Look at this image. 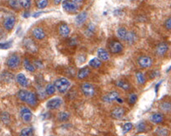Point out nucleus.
<instances>
[{"mask_svg": "<svg viewBox=\"0 0 171 136\" xmlns=\"http://www.w3.org/2000/svg\"><path fill=\"white\" fill-rule=\"evenodd\" d=\"M132 127H133V125L130 122H128V123H126L125 124H124L123 127V134H126L128 132H129L132 129Z\"/></svg>", "mask_w": 171, "mask_h": 136, "instance_id": "e433bc0d", "label": "nucleus"}, {"mask_svg": "<svg viewBox=\"0 0 171 136\" xmlns=\"http://www.w3.org/2000/svg\"><path fill=\"white\" fill-rule=\"evenodd\" d=\"M165 27L168 30H171V17L169 18L165 22Z\"/></svg>", "mask_w": 171, "mask_h": 136, "instance_id": "79ce46f5", "label": "nucleus"}, {"mask_svg": "<svg viewBox=\"0 0 171 136\" xmlns=\"http://www.w3.org/2000/svg\"><path fill=\"white\" fill-rule=\"evenodd\" d=\"M32 35L37 39L42 40L45 37V33L41 28H35L32 31Z\"/></svg>", "mask_w": 171, "mask_h": 136, "instance_id": "2eb2a0df", "label": "nucleus"}, {"mask_svg": "<svg viewBox=\"0 0 171 136\" xmlns=\"http://www.w3.org/2000/svg\"><path fill=\"white\" fill-rule=\"evenodd\" d=\"M6 64L9 68L14 69L18 67L20 64V58L17 55H12L10 56Z\"/></svg>", "mask_w": 171, "mask_h": 136, "instance_id": "0eeeda50", "label": "nucleus"}, {"mask_svg": "<svg viewBox=\"0 0 171 136\" xmlns=\"http://www.w3.org/2000/svg\"><path fill=\"white\" fill-rule=\"evenodd\" d=\"M71 1H72V2H74V3H77V4L78 5V4H79V3H82L83 0H71Z\"/></svg>", "mask_w": 171, "mask_h": 136, "instance_id": "a18cd8bd", "label": "nucleus"}, {"mask_svg": "<svg viewBox=\"0 0 171 136\" xmlns=\"http://www.w3.org/2000/svg\"></svg>", "mask_w": 171, "mask_h": 136, "instance_id": "09e8293b", "label": "nucleus"}, {"mask_svg": "<svg viewBox=\"0 0 171 136\" xmlns=\"http://www.w3.org/2000/svg\"></svg>", "mask_w": 171, "mask_h": 136, "instance_id": "8fccbe9b", "label": "nucleus"}, {"mask_svg": "<svg viewBox=\"0 0 171 136\" xmlns=\"http://www.w3.org/2000/svg\"><path fill=\"white\" fill-rule=\"evenodd\" d=\"M136 77H137V81L139 84H140L141 85L145 84L146 80H145V77L142 73H141L140 71L137 72L136 74Z\"/></svg>", "mask_w": 171, "mask_h": 136, "instance_id": "473e14b6", "label": "nucleus"}, {"mask_svg": "<svg viewBox=\"0 0 171 136\" xmlns=\"http://www.w3.org/2000/svg\"><path fill=\"white\" fill-rule=\"evenodd\" d=\"M81 89L83 93L86 96H88V97L92 96L94 95L95 92L94 87L89 83L86 82V83L83 84L81 87Z\"/></svg>", "mask_w": 171, "mask_h": 136, "instance_id": "9d476101", "label": "nucleus"}, {"mask_svg": "<svg viewBox=\"0 0 171 136\" xmlns=\"http://www.w3.org/2000/svg\"><path fill=\"white\" fill-rule=\"evenodd\" d=\"M127 34H128V31L124 27L119 28L117 31V34L118 37L122 40H125Z\"/></svg>", "mask_w": 171, "mask_h": 136, "instance_id": "b1692460", "label": "nucleus"}, {"mask_svg": "<svg viewBox=\"0 0 171 136\" xmlns=\"http://www.w3.org/2000/svg\"><path fill=\"white\" fill-rule=\"evenodd\" d=\"M48 0H37V6L39 9H43L47 6Z\"/></svg>", "mask_w": 171, "mask_h": 136, "instance_id": "f704fd0d", "label": "nucleus"}, {"mask_svg": "<svg viewBox=\"0 0 171 136\" xmlns=\"http://www.w3.org/2000/svg\"><path fill=\"white\" fill-rule=\"evenodd\" d=\"M55 88H56V87L54 85L52 84H49L46 86V87L45 88V92L48 95H53L56 91Z\"/></svg>", "mask_w": 171, "mask_h": 136, "instance_id": "c85d7f7f", "label": "nucleus"}, {"mask_svg": "<svg viewBox=\"0 0 171 136\" xmlns=\"http://www.w3.org/2000/svg\"><path fill=\"white\" fill-rule=\"evenodd\" d=\"M19 5L24 9H28L31 6V0H18Z\"/></svg>", "mask_w": 171, "mask_h": 136, "instance_id": "72a5a7b5", "label": "nucleus"}, {"mask_svg": "<svg viewBox=\"0 0 171 136\" xmlns=\"http://www.w3.org/2000/svg\"><path fill=\"white\" fill-rule=\"evenodd\" d=\"M9 5L14 9H16L19 6V2L17 0H9L8 1Z\"/></svg>", "mask_w": 171, "mask_h": 136, "instance_id": "a19ab883", "label": "nucleus"}, {"mask_svg": "<svg viewBox=\"0 0 171 136\" xmlns=\"http://www.w3.org/2000/svg\"><path fill=\"white\" fill-rule=\"evenodd\" d=\"M14 78V76L12 74L9 72H3L1 74V80L4 81L6 82H10L13 81Z\"/></svg>", "mask_w": 171, "mask_h": 136, "instance_id": "5701e85b", "label": "nucleus"}, {"mask_svg": "<svg viewBox=\"0 0 171 136\" xmlns=\"http://www.w3.org/2000/svg\"><path fill=\"white\" fill-rule=\"evenodd\" d=\"M138 100V96L135 93H132L130 95L129 98H128V102L129 103L131 104H134Z\"/></svg>", "mask_w": 171, "mask_h": 136, "instance_id": "58836bf2", "label": "nucleus"}, {"mask_svg": "<svg viewBox=\"0 0 171 136\" xmlns=\"http://www.w3.org/2000/svg\"><path fill=\"white\" fill-rule=\"evenodd\" d=\"M59 33L62 36H67L70 33V29L68 25L66 24H63L61 25L59 27Z\"/></svg>", "mask_w": 171, "mask_h": 136, "instance_id": "6ab92c4d", "label": "nucleus"}, {"mask_svg": "<svg viewBox=\"0 0 171 136\" xmlns=\"http://www.w3.org/2000/svg\"><path fill=\"white\" fill-rule=\"evenodd\" d=\"M23 65L24 68L29 71H35V68L31 64V63H30V61L27 60V59H25L23 63Z\"/></svg>", "mask_w": 171, "mask_h": 136, "instance_id": "2f4dec72", "label": "nucleus"}, {"mask_svg": "<svg viewBox=\"0 0 171 136\" xmlns=\"http://www.w3.org/2000/svg\"><path fill=\"white\" fill-rule=\"evenodd\" d=\"M160 109L165 112L171 111V103L170 102H163L160 105Z\"/></svg>", "mask_w": 171, "mask_h": 136, "instance_id": "a878e982", "label": "nucleus"}, {"mask_svg": "<svg viewBox=\"0 0 171 136\" xmlns=\"http://www.w3.org/2000/svg\"><path fill=\"white\" fill-rule=\"evenodd\" d=\"M87 17V13L85 12H83L79 13L76 17V23L78 25L82 24L85 23Z\"/></svg>", "mask_w": 171, "mask_h": 136, "instance_id": "aec40b11", "label": "nucleus"}, {"mask_svg": "<svg viewBox=\"0 0 171 136\" xmlns=\"http://www.w3.org/2000/svg\"><path fill=\"white\" fill-rule=\"evenodd\" d=\"M20 117L22 120L25 122H30L32 114L31 111L27 107H23L20 110Z\"/></svg>", "mask_w": 171, "mask_h": 136, "instance_id": "6e6552de", "label": "nucleus"}, {"mask_svg": "<svg viewBox=\"0 0 171 136\" xmlns=\"http://www.w3.org/2000/svg\"><path fill=\"white\" fill-rule=\"evenodd\" d=\"M70 82L66 78H60L54 82V85L60 93L66 92L70 86Z\"/></svg>", "mask_w": 171, "mask_h": 136, "instance_id": "f03ea898", "label": "nucleus"}, {"mask_svg": "<svg viewBox=\"0 0 171 136\" xmlns=\"http://www.w3.org/2000/svg\"><path fill=\"white\" fill-rule=\"evenodd\" d=\"M109 50L112 53H119L123 50V46L118 41H113L109 45Z\"/></svg>", "mask_w": 171, "mask_h": 136, "instance_id": "1a4fd4ad", "label": "nucleus"}, {"mask_svg": "<svg viewBox=\"0 0 171 136\" xmlns=\"http://www.w3.org/2000/svg\"><path fill=\"white\" fill-rule=\"evenodd\" d=\"M23 45L24 47L30 52H35L37 50V46L34 42L29 38H26L23 41Z\"/></svg>", "mask_w": 171, "mask_h": 136, "instance_id": "ddd939ff", "label": "nucleus"}, {"mask_svg": "<svg viewBox=\"0 0 171 136\" xmlns=\"http://www.w3.org/2000/svg\"><path fill=\"white\" fill-rule=\"evenodd\" d=\"M152 59L149 56H142L139 57L138 59V64L139 67L142 68L146 69L150 68L152 66Z\"/></svg>", "mask_w": 171, "mask_h": 136, "instance_id": "7ed1b4c3", "label": "nucleus"}, {"mask_svg": "<svg viewBox=\"0 0 171 136\" xmlns=\"http://www.w3.org/2000/svg\"><path fill=\"white\" fill-rule=\"evenodd\" d=\"M1 121L5 124H8L9 122L10 116H9V114L8 113H6V112H4V113L1 114Z\"/></svg>", "mask_w": 171, "mask_h": 136, "instance_id": "c9c22d12", "label": "nucleus"}, {"mask_svg": "<svg viewBox=\"0 0 171 136\" xmlns=\"http://www.w3.org/2000/svg\"><path fill=\"white\" fill-rule=\"evenodd\" d=\"M156 133L158 136H168V130L164 128H158L156 131Z\"/></svg>", "mask_w": 171, "mask_h": 136, "instance_id": "7c9ffc66", "label": "nucleus"}, {"mask_svg": "<svg viewBox=\"0 0 171 136\" xmlns=\"http://www.w3.org/2000/svg\"><path fill=\"white\" fill-rule=\"evenodd\" d=\"M168 50V45L165 43L159 44L156 47V53L160 56H164Z\"/></svg>", "mask_w": 171, "mask_h": 136, "instance_id": "4468645a", "label": "nucleus"}, {"mask_svg": "<svg viewBox=\"0 0 171 136\" xmlns=\"http://www.w3.org/2000/svg\"><path fill=\"white\" fill-rule=\"evenodd\" d=\"M125 114V110L123 107H117L114 108L111 112V117L116 120L121 118Z\"/></svg>", "mask_w": 171, "mask_h": 136, "instance_id": "9b49d317", "label": "nucleus"}, {"mask_svg": "<svg viewBox=\"0 0 171 136\" xmlns=\"http://www.w3.org/2000/svg\"><path fill=\"white\" fill-rule=\"evenodd\" d=\"M33 130L31 128H26L23 129L20 134L19 136H33Z\"/></svg>", "mask_w": 171, "mask_h": 136, "instance_id": "cd10ccee", "label": "nucleus"}, {"mask_svg": "<svg viewBox=\"0 0 171 136\" xmlns=\"http://www.w3.org/2000/svg\"><path fill=\"white\" fill-rule=\"evenodd\" d=\"M62 0H54V2L56 5H58L61 2Z\"/></svg>", "mask_w": 171, "mask_h": 136, "instance_id": "49530a36", "label": "nucleus"}, {"mask_svg": "<svg viewBox=\"0 0 171 136\" xmlns=\"http://www.w3.org/2000/svg\"><path fill=\"white\" fill-rule=\"evenodd\" d=\"M16 80L17 82L23 87H26L28 85L27 79L25 75L23 73H19L17 75Z\"/></svg>", "mask_w": 171, "mask_h": 136, "instance_id": "f3484780", "label": "nucleus"}, {"mask_svg": "<svg viewBox=\"0 0 171 136\" xmlns=\"http://www.w3.org/2000/svg\"><path fill=\"white\" fill-rule=\"evenodd\" d=\"M12 45V41H9L8 42H5V43H1L0 44V47L1 49H3V50H6L8 49L9 48L11 47Z\"/></svg>", "mask_w": 171, "mask_h": 136, "instance_id": "ea45409f", "label": "nucleus"}, {"mask_svg": "<svg viewBox=\"0 0 171 136\" xmlns=\"http://www.w3.org/2000/svg\"><path fill=\"white\" fill-rule=\"evenodd\" d=\"M117 102H119V103H122V102H123V100H122V99H120L119 98L117 99Z\"/></svg>", "mask_w": 171, "mask_h": 136, "instance_id": "de8ad7c7", "label": "nucleus"}, {"mask_svg": "<svg viewBox=\"0 0 171 136\" xmlns=\"http://www.w3.org/2000/svg\"><path fill=\"white\" fill-rule=\"evenodd\" d=\"M137 37L135 33L132 31H130V32H128V34L125 41L129 44H132L135 42V41L137 40Z\"/></svg>", "mask_w": 171, "mask_h": 136, "instance_id": "412c9836", "label": "nucleus"}, {"mask_svg": "<svg viewBox=\"0 0 171 136\" xmlns=\"http://www.w3.org/2000/svg\"><path fill=\"white\" fill-rule=\"evenodd\" d=\"M116 85L117 87L124 90H128L130 88V84L127 82L123 80H119L117 81Z\"/></svg>", "mask_w": 171, "mask_h": 136, "instance_id": "bb28decb", "label": "nucleus"}, {"mask_svg": "<svg viewBox=\"0 0 171 136\" xmlns=\"http://www.w3.org/2000/svg\"><path fill=\"white\" fill-rule=\"evenodd\" d=\"M89 65L92 68L97 69L101 66L102 63L100 59L97 58H94L89 61Z\"/></svg>", "mask_w": 171, "mask_h": 136, "instance_id": "393cba45", "label": "nucleus"}, {"mask_svg": "<svg viewBox=\"0 0 171 136\" xmlns=\"http://www.w3.org/2000/svg\"><path fill=\"white\" fill-rule=\"evenodd\" d=\"M30 15V13H29L28 12H25L24 13L23 17H25V18H28V17H29Z\"/></svg>", "mask_w": 171, "mask_h": 136, "instance_id": "c03bdc74", "label": "nucleus"}, {"mask_svg": "<svg viewBox=\"0 0 171 136\" xmlns=\"http://www.w3.org/2000/svg\"><path fill=\"white\" fill-rule=\"evenodd\" d=\"M137 129L138 132H144L146 130V125L145 122H141L137 125Z\"/></svg>", "mask_w": 171, "mask_h": 136, "instance_id": "4c0bfd02", "label": "nucleus"}, {"mask_svg": "<svg viewBox=\"0 0 171 136\" xmlns=\"http://www.w3.org/2000/svg\"><path fill=\"white\" fill-rule=\"evenodd\" d=\"M42 13H43V12H39L35 13L32 15V16H33L34 17H38L39 16H40Z\"/></svg>", "mask_w": 171, "mask_h": 136, "instance_id": "37998d69", "label": "nucleus"}, {"mask_svg": "<svg viewBox=\"0 0 171 136\" xmlns=\"http://www.w3.org/2000/svg\"><path fill=\"white\" fill-rule=\"evenodd\" d=\"M62 100L60 98H54L50 99L46 103V107L50 110H55L60 107Z\"/></svg>", "mask_w": 171, "mask_h": 136, "instance_id": "20e7f679", "label": "nucleus"}, {"mask_svg": "<svg viewBox=\"0 0 171 136\" xmlns=\"http://www.w3.org/2000/svg\"><path fill=\"white\" fill-rule=\"evenodd\" d=\"M19 98L23 102L28 104L34 106L37 104V99L35 95L30 91L26 90H20L17 93Z\"/></svg>", "mask_w": 171, "mask_h": 136, "instance_id": "f257e3e1", "label": "nucleus"}, {"mask_svg": "<svg viewBox=\"0 0 171 136\" xmlns=\"http://www.w3.org/2000/svg\"><path fill=\"white\" fill-rule=\"evenodd\" d=\"M150 121L155 124H159L163 121L164 117L160 113H154L150 115Z\"/></svg>", "mask_w": 171, "mask_h": 136, "instance_id": "a211bd4d", "label": "nucleus"}, {"mask_svg": "<svg viewBox=\"0 0 171 136\" xmlns=\"http://www.w3.org/2000/svg\"><path fill=\"white\" fill-rule=\"evenodd\" d=\"M97 55L98 58L102 61H107L109 58V55L106 50L102 48H100L97 51Z\"/></svg>", "mask_w": 171, "mask_h": 136, "instance_id": "dca6fc26", "label": "nucleus"}, {"mask_svg": "<svg viewBox=\"0 0 171 136\" xmlns=\"http://www.w3.org/2000/svg\"><path fill=\"white\" fill-rule=\"evenodd\" d=\"M63 9L69 12H73L77 10L78 5L77 3L71 1V0H66L62 3Z\"/></svg>", "mask_w": 171, "mask_h": 136, "instance_id": "423d86ee", "label": "nucleus"}, {"mask_svg": "<svg viewBox=\"0 0 171 136\" xmlns=\"http://www.w3.org/2000/svg\"><path fill=\"white\" fill-rule=\"evenodd\" d=\"M90 73V70L88 68H83L79 70L78 73V77L79 79H84Z\"/></svg>", "mask_w": 171, "mask_h": 136, "instance_id": "4be33fe9", "label": "nucleus"}, {"mask_svg": "<svg viewBox=\"0 0 171 136\" xmlns=\"http://www.w3.org/2000/svg\"><path fill=\"white\" fill-rule=\"evenodd\" d=\"M16 22V19L13 16H8L3 21V27L8 30L10 31L13 28Z\"/></svg>", "mask_w": 171, "mask_h": 136, "instance_id": "f8f14e48", "label": "nucleus"}, {"mask_svg": "<svg viewBox=\"0 0 171 136\" xmlns=\"http://www.w3.org/2000/svg\"><path fill=\"white\" fill-rule=\"evenodd\" d=\"M119 98V93L116 91H112L104 95L102 98V100L106 103H112L114 100H117Z\"/></svg>", "mask_w": 171, "mask_h": 136, "instance_id": "39448f33", "label": "nucleus"}, {"mask_svg": "<svg viewBox=\"0 0 171 136\" xmlns=\"http://www.w3.org/2000/svg\"><path fill=\"white\" fill-rule=\"evenodd\" d=\"M58 120L61 122H64L69 119L70 115L66 112H60L58 114Z\"/></svg>", "mask_w": 171, "mask_h": 136, "instance_id": "c756f323", "label": "nucleus"}]
</instances>
